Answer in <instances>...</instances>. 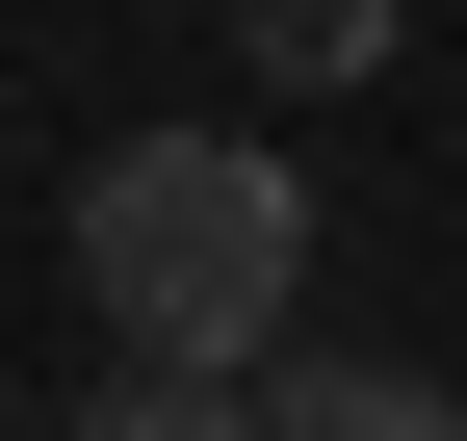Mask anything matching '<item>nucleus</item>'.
Wrapping results in <instances>:
<instances>
[{
	"label": "nucleus",
	"mask_w": 467,
	"mask_h": 441,
	"mask_svg": "<svg viewBox=\"0 0 467 441\" xmlns=\"http://www.w3.org/2000/svg\"><path fill=\"white\" fill-rule=\"evenodd\" d=\"M78 286H104L130 364L260 390L285 364V286H312V182H285L260 130H130V156H78Z\"/></svg>",
	"instance_id": "obj_1"
},
{
	"label": "nucleus",
	"mask_w": 467,
	"mask_h": 441,
	"mask_svg": "<svg viewBox=\"0 0 467 441\" xmlns=\"http://www.w3.org/2000/svg\"><path fill=\"white\" fill-rule=\"evenodd\" d=\"M234 441H467V390H416V364H260Z\"/></svg>",
	"instance_id": "obj_2"
},
{
	"label": "nucleus",
	"mask_w": 467,
	"mask_h": 441,
	"mask_svg": "<svg viewBox=\"0 0 467 441\" xmlns=\"http://www.w3.org/2000/svg\"><path fill=\"white\" fill-rule=\"evenodd\" d=\"M260 26V78H389V0H234Z\"/></svg>",
	"instance_id": "obj_3"
},
{
	"label": "nucleus",
	"mask_w": 467,
	"mask_h": 441,
	"mask_svg": "<svg viewBox=\"0 0 467 441\" xmlns=\"http://www.w3.org/2000/svg\"><path fill=\"white\" fill-rule=\"evenodd\" d=\"M26 441H234V390H182V364H130V390H78V415H26Z\"/></svg>",
	"instance_id": "obj_4"
}]
</instances>
